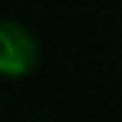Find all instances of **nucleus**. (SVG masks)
Wrapping results in <instances>:
<instances>
[{
	"instance_id": "obj_1",
	"label": "nucleus",
	"mask_w": 122,
	"mask_h": 122,
	"mask_svg": "<svg viewBox=\"0 0 122 122\" xmlns=\"http://www.w3.org/2000/svg\"><path fill=\"white\" fill-rule=\"evenodd\" d=\"M40 62V47L32 32L18 20H0V75L27 77Z\"/></svg>"
}]
</instances>
